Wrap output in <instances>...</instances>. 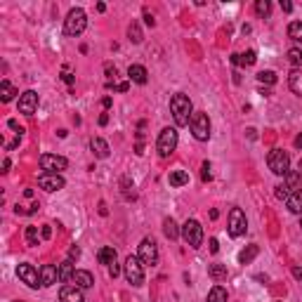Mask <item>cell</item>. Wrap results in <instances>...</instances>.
<instances>
[{
	"mask_svg": "<svg viewBox=\"0 0 302 302\" xmlns=\"http://www.w3.org/2000/svg\"><path fill=\"white\" fill-rule=\"evenodd\" d=\"M170 111H173V118L180 128L191 123V116L194 114H191V99H189L187 94H182V92L173 94L170 97Z\"/></svg>",
	"mask_w": 302,
	"mask_h": 302,
	"instance_id": "1",
	"label": "cell"
},
{
	"mask_svg": "<svg viewBox=\"0 0 302 302\" xmlns=\"http://www.w3.org/2000/svg\"><path fill=\"white\" fill-rule=\"evenodd\" d=\"M267 166H269V170H272L274 175L286 177V173L290 170V156H288V151L272 149L269 151V156H267Z\"/></svg>",
	"mask_w": 302,
	"mask_h": 302,
	"instance_id": "2",
	"label": "cell"
},
{
	"mask_svg": "<svg viewBox=\"0 0 302 302\" xmlns=\"http://www.w3.org/2000/svg\"><path fill=\"white\" fill-rule=\"evenodd\" d=\"M177 142H180V135H177V130L175 128H163L159 135V142H156V151H159V156L168 159L175 149H177Z\"/></svg>",
	"mask_w": 302,
	"mask_h": 302,
	"instance_id": "3",
	"label": "cell"
},
{
	"mask_svg": "<svg viewBox=\"0 0 302 302\" xmlns=\"http://www.w3.org/2000/svg\"><path fill=\"white\" fill-rule=\"evenodd\" d=\"M85 26H87V15L80 8H73L71 12L66 15V19H64L66 36H80V33L85 31Z\"/></svg>",
	"mask_w": 302,
	"mask_h": 302,
	"instance_id": "4",
	"label": "cell"
},
{
	"mask_svg": "<svg viewBox=\"0 0 302 302\" xmlns=\"http://www.w3.org/2000/svg\"><path fill=\"white\" fill-rule=\"evenodd\" d=\"M189 128H191V135H194L198 142H208L210 139V118H208V114L196 111V114L191 116Z\"/></svg>",
	"mask_w": 302,
	"mask_h": 302,
	"instance_id": "5",
	"label": "cell"
},
{
	"mask_svg": "<svg viewBox=\"0 0 302 302\" xmlns=\"http://www.w3.org/2000/svg\"><path fill=\"white\" fill-rule=\"evenodd\" d=\"M137 258H139V262H142L144 267L159 265V245H156V241H154V238H144L142 243H139Z\"/></svg>",
	"mask_w": 302,
	"mask_h": 302,
	"instance_id": "6",
	"label": "cell"
},
{
	"mask_svg": "<svg viewBox=\"0 0 302 302\" xmlns=\"http://www.w3.org/2000/svg\"><path fill=\"white\" fill-rule=\"evenodd\" d=\"M142 262H139V258H135V255H130L128 260H125V265H123V272H125V279H128V283H132V286H142L144 283V269H142Z\"/></svg>",
	"mask_w": 302,
	"mask_h": 302,
	"instance_id": "7",
	"label": "cell"
},
{
	"mask_svg": "<svg viewBox=\"0 0 302 302\" xmlns=\"http://www.w3.org/2000/svg\"><path fill=\"white\" fill-rule=\"evenodd\" d=\"M182 238L187 241L189 248H201V243H203V227H201V222H196V220H187L184 227H182Z\"/></svg>",
	"mask_w": 302,
	"mask_h": 302,
	"instance_id": "8",
	"label": "cell"
},
{
	"mask_svg": "<svg viewBox=\"0 0 302 302\" xmlns=\"http://www.w3.org/2000/svg\"><path fill=\"white\" fill-rule=\"evenodd\" d=\"M229 236L238 238V236H243L245 229H248V220H245V213L241 208H231L229 213Z\"/></svg>",
	"mask_w": 302,
	"mask_h": 302,
	"instance_id": "9",
	"label": "cell"
},
{
	"mask_svg": "<svg viewBox=\"0 0 302 302\" xmlns=\"http://www.w3.org/2000/svg\"><path fill=\"white\" fill-rule=\"evenodd\" d=\"M40 168H43L45 173H59L69 168V161L64 156H57V154H43L40 156Z\"/></svg>",
	"mask_w": 302,
	"mask_h": 302,
	"instance_id": "10",
	"label": "cell"
},
{
	"mask_svg": "<svg viewBox=\"0 0 302 302\" xmlns=\"http://www.w3.org/2000/svg\"><path fill=\"white\" fill-rule=\"evenodd\" d=\"M17 276H19V279H22L29 288L43 286V283H40V272H38L33 265H26V262H24V265H19V267H17Z\"/></svg>",
	"mask_w": 302,
	"mask_h": 302,
	"instance_id": "11",
	"label": "cell"
},
{
	"mask_svg": "<svg viewBox=\"0 0 302 302\" xmlns=\"http://www.w3.org/2000/svg\"><path fill=\"white\" fill-rule=\"evenodd\" d=\"M64 177L59 173H43L38 177V187L45 189V191H59V189H64Z\"/></svg>",
	"mask_w": 302,
	"mask_h": 302,
	"instance_id": "12",
	"label": "cell"
},
{
	"mask_svg": "<svg viewBox=\"0 0 302 302\" xmlns=\"http://www.w3.org/2000/svg\"><path fill=\"white\" fill-rule=\"evenodd\" d=\"M38 109V92L36 90H26L24 94H19V114L33 116Z\"/></svg>",
	"mask_w": 302,
	"mask_h": 302,
	"instance_id": "13",
	"label": "cell"
},
{
	"mask_svg": "<svg viewBox=\"0 0 302 302\" xmlns=\"http://www.w3.org/2000/svg\"><path fill=\"white\" fill-rule=\"evenodd\" d=\"M97 260H99V265H104L109 269L111 265H116V262H118V253H116L114 245H104V248H99V250H97Z\"/></svg>",
	"mask_w": 302,
	"mask_h": 302,
	"instance_id": "14",
	"label": "cell"
},
{
	"mask_svg": "<svg viewBox=\"0 0 302 302\" xmlns=\"http://www.w3.org/2000/svg\"><path fill=\"white\" fill-rule=\"evenodd\" d=\"M59 300L62 302H85L83 297V290L78 286H64L59 290Z\"/></svg>",
	"mask_w": 302,
	"mask_h": 302,
	"instance_id": "15",
	"label": "cell"
},
{
	"mask_svg": "<svg viewBox=\"0 0 302 302\" xmlns=\"http://www.w3.org/2000/svg\"><path fill=\"white\" fill-rule=\"evenodd\" d=\"M73 286H78L80 290H85V288H92L94 286V276L90 272H85V269H76V274H73Z\"/></svg>",
	"mask_w": 302,
	"mask_h": 302,
	"instance_id": "16",
	"label": "cell"
},
{
	"mask_svg": "<svg viewBox=\"0 0 302 302\" xmlns=\"http://www.w3.org/2000/svg\"><path fill=\"white\" fill-rule=\"evenodd\" d=\"M128 78L132 80V83H137V85H144V83L149 80V73H146V69H144L142 64H132L128 69Z\"/></svg>",
	"mask_w": 302,
	"mask_h": 302,
	"instance_id": "17",
	"label": "cell"
},
{
	"mask_svg": "<svg viewBox=\"0 0 302 302\" xmlns=\"http://www.w3.org/2000/svg\"><path fill=\"white\" fill-rule=\"evenodd\" d=\"M59 281V274H57V267H52V265H45L40 267V283H43L45 288L52 286V283H57Z\"/></svg>",
	"mask_w": 302,
	"mask_h": 302,
	"instance_id": "18",
	"label": "cell"
},
{
	"mask_svg": "<svg viewBox=\"0 0 302 302\" xmlns=\"http://www.w3.org/2000/svg\"><path fill=\"white\" fill-rule=\"evenodd\" d=\"M288 210L293 213V215H302V187L295 189V191H290V196H288Z\"/></svg>",
	"mask_w": 302,
	"mask_h": 302,
	"instance_id": "19",
	"label": "cell"
},
{
	"mask_svg": "<svg viewBox=\"0 0 302 302\" xmlns=\"http://www.w3.org/2000/svg\"><path fill=\"white\" fill-rule=\"evenodd\" d=\"M57 274H59V281H62V283L71 281L73 274H76V269H73V260H64L62 265H57Z\"/></svg>",
	"mask_w": 302,
	"mask_h": 302,
	"instance_id": "20",
	"label": "cell"
},
{
	"mask_svg": "<svg viewBox=\"0 0 302 302\" xmlns=\"http://www.w3.org/2000/svg\"><path fill=\"white\" fill-rule=\"evenodd\" d=\"M90 149L94 151L97 159H107L109 156V144L104 142L102 137H92V139H90Z\"/></svg>",
	"mask_w": 302,
	"mask_h": 302,
	"instance_id": "21",
	"label": "cell"
},
{
	"mask_svg": "<svg viewBox=\"0 0 302 302\" xmlns=\"http://www.w3.org/2000/svg\"><path fill=\"white\" fill-rule=\"evenodd\" d=\"M288 85H290V90H293L297 97H302V71L300 69H293V71H290V76H288Z\"/></svg>",
	"mask_w": 302,
	"mask_h": 302,
	"instance_id": "22",
	"label": "cell"
},
{
	"mask_svg": "<svg viewBox=\"0 0 302 302\" xmlns=\"http://www.w3.org/2000/svg\"><path fill=\"white\" fill-rule=\"evenodd\" d=\"M168 182H170V187H184V184H189V173L187 170H173L168 175Z\"/></svg>",
	"mask_w": 302,
	"mask_h": 302,
	"instance_id": "23",
	"label": "cell"
},
{
	"mask_svg": "<svg viewBox=\"0 0 302 302\" xmlns=\"http://www.w3.org/2000/svg\"><path fill=\"white\" fill-rule=\"evenodd\" d=\"M258 62V55L255 50H248L245 55H231V64H243V66H253Z\"/></svg>",
	"mask_w": 302,
	"mask_h": 302,
	"instance_id": "24",
	"label": "cell"
},
{
	"mask_svg": "<svg viewBox=\"0 0 302 302\" xmlns=\"http://www.w3.org/2000/svg\"><path fill=\"white\" fill-rule=\"evenodd\" d=\"M163 234H166L168 238H170V241H177V238H180V227H177V222H175L173 217H168L166 222H163Z\"/></svg>",
	"mask_w": 302,
	"mask_h": 302,
	"instance_id": "25",
	"label": "cell"
},
{
	"mask_svg": "<svg viewBox=\"0 0 302 302\" xmlns=\"http://www.w3.org/2000/svg\"><path fill=\"white\" fill-rule=\"evenodd\" d=\"M227 274H229V272H227V265H217V262H215V265L208 267V276L213 281H217V283L227 279Z\"/></svg>",
	"mask_w": 302,
	"mask_h": 302,
	"instance_id": "26",
	"label": "cell"
},
{
	"mask_svg": "<svg viewBox=\"0 0 302 302\" xmlns=\"http://www.w3.org/2000/svg\"><path fill=\"white\" fill-rule=\"evenodd\" d=\"M15 94H17V90H15V85H12L10 80H3V83H0V99L5 102V104L15 99Z\"/></svg>",
	"mask_w": 302,
	"mask_h": 302,
	"instance_id": "27",
	"label": "cell"
},
{
	"mask_svg": "<svg viewBox=\"0 0 302 302\" xmlns=\"http://www.w3.org/2000/svg\"><path fill=\"white\" fill-rule=\"evenodd\" d=\"M258 253H260L258 245H248L245 250L238 253V262H241V265H248V262H253V260L258 258Z\"/></svg>",
	"mask_w": 302,
	"mask_h": 302,
	"instance_id": "28",
	"label": "cell"
},
{
	"mask_svg": "<svg viewBox=\"0 0 302 302\" xmlns=\"http://www.w3.org/2000/svg\"><path fill=\"white\" fill-rule=\"evenodd\" d=\"M288 38L295 43H302V22H290L288 24Z\"/></svg>",
	"mask_w": 302,
	"mask_h": 302,
	"instance_id": "29",
	"label": "cell"
},
{
	"mask_svg": "<svg viewBox=\"0 0 302 302\" xmlns=\"http://www.w3.org/2000/svg\"><path fill=\"white\" fill-rule=\"evenodd\" d=\"M208 302H227V290L222 286H215L208 293Z\"/></svg>",
	"mask_w": 302,
	"mask_h": 302,
	"instance_id": "30",
	"label": "cell"
},
{
	"mask_svg": "<svg viewBox=\"0 0 302 302\" xmlns=\"http://www.w3.org/2000/svg\"><path fill=\"white\" fill-rule=\"evenodd\" d=\"M283 184H286L288 189H300V173H297V170H288Z\"/></svg>",
	"mask_w": 302,
	"mask_h": 302,
	"instance_id": "31",
	"label": "cell"
},
{
	"mask_svg": "<svg viewBox=\"0 0 302 302\" xmlns=\"http://www.w3.org/2000/svg\"><path fill=\"white\" fill-rule=\"evenodd\" d=\"M128 36H130V40H132V43H142V40H144L142 29H139V24H137V22H132L128 26Z\"/></svg>",
	"mask_w": 302,
	"mask_h": 302,
	"instance_id": "32",
	"label": "cell"
},
{
	"mask_svg": "<svg viewBox=\"0 0 302 302\" xmlns=\"http://www.w3.org/2000/svg\"><path fill=\"white\" fill-rule=\"evenodd\" d=\"M288 62H290L295 69H300L302 66V50L300 47H290V50H288Z\"/></svg>",
	"mask_w": 302,
	"mask_h": 302,
	"instance_id": "33",
	"label": "cell"
},
{
	"mask_svg": "<svg viewBox=\"0 0 302 302\" xmlns=\"http://www.w3.org/2000/svg\"><path fill=\"white\" fill-rule=\"evenodd\" d=\"M258 83L260 85H274V83H276V73L274 71H260L258 73Z\"/></svg>",
	"mask_w": 302,
	"mask_h": 302,
	"instance_id": "34",
	"label": "cell"
},
{
	"mask_svg": "<svg viewBox=\"0 0 302 302\" xmlns=\"http://www.w3.org/2000/svg\"><path fill=\"white\" fill-rule=\"evenodd\" d=\"M255 12H258L260 17H267L272 12V3H269V0H258V3H255Z\"/></svg>",
	"mask_w": 302,
	"mask_h": 302,
	"instance_id": "35",
	"label": "cell"
},
{
	"mask_svg": "<svg viewBox=\"0 0 302 302\" xmlns=\"http://www.w3.org/2000/svg\"><path fill=\"white\" fill-rule=\"evenodd\" d=\"M40 236H38V227H26V243L29 245H38Z\"/></svg>",
	"mask_w": 302,
	"mask_h": 302,
	"instance_id": "36",
	"label": "cell"
},
{
	"mask_svg": "<svg viewBox=\"0 0 302 302\" xmlns=\"http://www.w3.org/2000/svg\"><path fill=\"white\" fill-rule=\"evenodd\" d=\"M201 180H203V182H210V180H213V173H210V163H208V161H206V163L201 166Z\"/></svg>",
	"mask_w": 302,
	"mask_h": 302,
	"instance_id": "37",
	"label": "cell"
},
{
	"mask_svg": "<svg viewBox=\"0 0 302 302\" xmlns=\"http://www.w3.org/2000/svg\"><path fill=\"white\" fill-rule=\"evenodd\" d=\"M288 196H290L288 187H286V184H279V187H276V198H281V201L286 198V201H288Z\"/></svg>",
	"mask_w": 302,
	"mask_h": 302,
	"instance_id": "38",
	"label": "cell"
},
{
	"mask_svg": "<svg viewBox=\"0 0 302 302\" xmlns=\"http://www.w3.org/2000/svg\"><path fill=\"white\" fill-rule=\"evenodd\" d=\"M118 274H121V267H118V262H116V265H111V267H109V276H111V279H116Z\"/></svg>",
	"mask_w": 302,
	"mask_h": 302,
	"instance_id": "39",
	"label": "cell"
},
{
	"mask_svg": "<svg viewBox=\"0 0 302 302\" xmlns=\"http://www.w3.org/2000/svg\"><path fill=\"white\" fill-rule=\"evenodd\" d=\"M8 125H10V128H12V130H17L19 135H22V132H24V128H22V125H19V123L15 121V118H10V121H8Z\"/></svg>",
	"mask_w": 302,
	"mask_h": 302,
	"instance_id": "40",
	"label": "cell"
},
{
	"mask_svg": "<svg viewBox=\"0 0 302 302\" xmlns=\"http://www.w3.org/2000/svg\"><path fill=\"white\" fill-rule=\"evenodd\" d=\"M80 258V248L78 245H73L71 250H69V260H78Z\"/></svg>",
	"mask_w": 302,
	"mask_h": 302,
	"instance_id": "41",
	"label": "cell"
},
{
	"mask_svg": "<svg viewBox=\"0 0 302 302\" xmlns=\"http://www.w3.org/2000/svg\"><path fill=\"white\" fill-rule=\"evenodd\" d=\"M281 10H283V12H290V10H293V3H290V0H281Z\"/></svg>",
	"mask_w": 302,
	"mask_h": 302,
	"instance_id": "42",
	"label": "cell"
},
{
	"mask_svg": "<svg viewBox=\"0 0 302 302\" xmlns=\"http://www.w3.org/2000/svg\"><path fill=\"white\" fill-rule=\"evenodd\" d=\"M104 71H107V76H109V78H116V66L107 64V66H104Z\"/></svg>",
	"mask_w": 302,
	"mask_h": 302,
	"instance_id": "43",
	"label": "cell"
},
{
	"mask_svg": "<svg viewBox=\"0 0 302 302\" xmlns=\"http://www.w3.org/2000/svg\"><path fill=\"white\" fill-rule=\"evenodd\" d=\"M62 78H64V83H69V85H73V76L69 73V69H64V73H62Z\"/></svg>",
	"mask_w": 302,
	"mask_h": 302,
	"instance_id": "44",
	"label": "cell"
},
{
	"mask_svg": "<svg viewBox=\"0 0 302 302\" xmlns=\"http://www.w3.org/2000/svg\"><path fill=\"white\" fill-rule=\"evenodd\" d=\"M40 236H43V238H50V236H52L50 224H45V227H43V231H40Z\"/></svg>",
	"mask_w": 302,
	"mask_h": 302,
	"instance_id": "45",
	"label": "cell"
},
{
	"mask_svg": "<svg viewBox=\"0 0 302 302\" xmlns=\"http://www.w3.org/2000/svg\"><path fill=\"white\" fill-rule=\"evenodd\" d=\"M220 250V243H217V238H210V253H217Z\"/></svg>",
	"mask_w": 302,
	"mask_h": 302,
	"instance_id": "46",
	"label": "cell"
},
{
	"mask_svg": "<svg viewBox=\"0 0 302 302\" xmlns=\"http://www.w3.org/2000/svg\"><path fill=\"white\" fill-rule=\"evenodd\" d=\"M128 83H118V85H114V90H118V92H128Z\"/></svg>",
	"mask_w": 302,
	"mask_h": 302,
	"instance_id": "47",
	"label": "cell"
},
{
	"mask_svg": "<svg viewBox=\"0 0 302 302\" xmlns=\"http://www.w3.org/2000/svg\"><path fill=\"white\" fill-rule=\"evenodd\" d=\"M293 276L297 281H302V267H293Z\"/></svg>",
	"mask_w": 302,
	"mask_h": 302,
	"instance_id": "48",
	"label": "cell"
},
{
	"mask_svg": "<svg viewBox=\"0 0 302 302\" xmlns=\"http://www.w3.org/2000/svg\"><path fill=\"white\" fill-rule=\"evenodd\" d=\"M144 22L149 24V26H154V24H156V22H154V17H151L149 12H144Z\"/></svg>",
	"mask_w": 302,
	"mask_h": 302,
	"instance_id": "49",
	"label": "cell"
},
{
	"mask_svg": "<svg viewBox=\"0 0 302 302\" xmlns=\"http://www.w3.org/2000/svg\"><path fill=\"white\" fill-rule=\"evenodd\" d=\"M10 166H12V163H10V159H5V161H3V173H8V170H10Z\"/></svg>",
	"mask_w": 302,
	"mask_h": 302,
	"instance_id": "50",
	"label": "cell"
},
{
	"mask_svg": "<svg viewBox=\"0 0 302 302\" xmlns=\"http://www.w3.org/2000/svg\"><path fill=\"white\" fill-rule=\"evenodd\" d=\"M295 146H297V149H302V132L295 137Z\"/></svg>",
	"mask_w": 302,
	"mask_h": 302,
	"instance_id": "51",
	"label": "cell"
},
{
	"mask_svg": "<svg viewBox=\"0 0 302 302\" xmlns=\"http://www.w3.org/2000/svg\"><path fill=\"white\" fill-rule=\"evenodd\" d=\"M107 123H109V116L102 114V116H99V125H107Z\"/></svg>",
	"mask_w": 302,
	"mask_h": 302,
	"instance_id": "52",
	"label": "cell"
},
{
	"mask_svg": "<svg viewBox=\"0 0 302 302\" xmlns=\"http://www.w3.org/2000/svg\"><path fill=\"white\" fill-rule=\"evenodd\" d=\"M297 173L302 175V159H300V163H297Z\"/></svg>",
	"mask_w": 302,
	"mask_h": 302,
	"instance_id": "53",
	"label": "cell"
},
{
	"mask_svg": "<svg viewBox=\"0 0 302 302\" xmlns=\"http://www.w3.org/2000/svg\"><path fill=\"white\" fill-rule=\"evenodd\" d=\"M300 227H302V220H300Z\"/></svg>",
	"mask_w": 302,
	"mask_h": 302,
	"instance_id": "54",
	"label": "cell"
},
{
	"mask_svg": "<svg viewBox=\"0 0 302 302\" xmlns=\"http://www.w3.org/2000/svg\"><path fill=\"white\" fill-rule=\"evenodd\" d=\"M15 302H19V300H15Z\"/></svg>",
	"mask_w": 302,
	"mask_h": 302,
	"instance_id": "55",
	"label": "cell"
}]
</instances>
